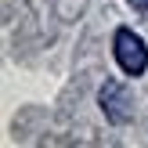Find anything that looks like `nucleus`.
<instances>
[{
    "label": "nucleus",
    "instance_id": "f257e3e1",
    "mask_svg": "<svg viewBox=\"0 0 148 148\" xmlns=\"http://www.w3.org/2000/svg\"><path fill=\"white\" fill-rule=\"evenodd\" d=\"M112 51H116V62H119V69L127 76H141L148 69V47H145V40L134 29H116Z\"/></svg>",
    "mask_w": 148,
    "mask_h": 148
},
{
    "label": "nucleus",
    "instance_id": "f03ea898",
    "mask_svg": "<svg viewBox=\"0 0 148 148\" xmlns=\"http://www.w3.org/2000/svg\"><path fill=\"white\" fill-rule=\"evenodd\" d=\"M98 101H101L105 119L116 123V127H123V123L134 119V98H130V90L119 83V79H105V87H101Z\"/></svg>",
    "mask_w": 148,
    "mask_h": 148
},
{
    "label": "nucleus",
    "instance_id": "7ed1b4c3",
    "mask_svg": "<svg viewBox=\"0 0 148 148\" xmlns=\"http://www.w3.org/2000/svg\"><path fill=\"white\" fill-rule=\"evenodd\" d=\"M130 7H134V11H148V0H127Z\"/></svg>",
    "mask_w": 148,
    "mask_h": 148
}]
</instances>
